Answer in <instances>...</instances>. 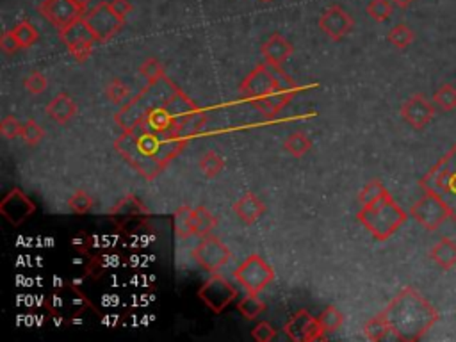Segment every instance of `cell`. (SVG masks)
<instances>
[{
	"mask_svg": "<svg viewBox=\"0 0 456 342\" xmlns=\"http://www.w3.org/2000/svg\"><path fill=\"white\" fill-rule=\"evenodd\" d=\"M189 139L182 134L178 124L164 131H154L145 124L123 131L114 141V150L123 161L147 180L163 173L171 161L186 148Z\"/></svg>",
	"mask_w": 456,
	"mask_h": 342,
	"instance_id": "6da1fadb",
	"label": "cell"
},
{
	"mask_svg": "<svg viewBox=\"0 0 456 342\" xmlns=\"http://www.w3.org/2000/svg\"><path fill=\"white\" fill-rule=\"evenodd\" d=\"M382 314L391 327L392 338L405 342L421 341L441 317L437 308L414 287H403Z\"/></svg>",
	"mask_w": 456,
	"mask_h": 342,
	"instance_id": "7a4b0ae2",
	"label": "cell"
},
{
	"mask_svg": "<svg viewBox=\"0 0 456 342\" xmlns=\"http://www.w3.org/2000/svg\"><path fill=\"white\" fill-rule=\"evenodd\" d=\"M177 86L166 77L159 79L155 82H147L143 91L130 96L125 104H121L120 111L114 114V124L123 131H130L135 125H140L148 112L155 107L166 104V100L177 91Z\"/></svg>",
	"mask_w": 456,
	"mask_h": 342,
	"instance_id": "3957f363",
	"label": "cell"
},
{
	"mask_svg": "<svg viewBox=\"0 0 456 342\" xmlns=\"http://www.w3.org/2000/svg\"><path fill=\"white\" fill-rule=\"evenodd\" d=\"M356 219L376 241L383 242L389 241L399 230V227L406 223L408 214L405 209L396 204L391 192H387L378 200L362 205Z\"/></svg>",
	"mask_w": 456,
	"mask_h": 342,
	"instance_id": "277c9868",
	"label": "cell"
},
{
	"mask_svg": "<svg viewBox=\"0 0 456 342\" xmlns=\"http://www.w3.org/2000/svg\"><path fill=\"white\" fill-rule=\"evenodd\" d=\"M419 185L424 192L444 202L451 219L456 223V143L419 180Z\"/></svg>",
	"mask_w": 456,
	"mask_h": 342,
	"instance_id": "5b68a950",
	"label": "cell"
},
{
	"mask_svg": "<svg viewBox=\"0 0 456 342\" xmlns=\"http://www.w3.org/2000/svg\"><path fill=\"white\" fill-rule=\"evenodd\" d=\"M290 89L298 91L296 82L289 75H286L282 68H275L267 63L257 65V68L252 70V73H248L246 79L239 86L241 96L250 102L273 95L276 91H290Z\"/></svg>",
	"mask_w": 456,
	"mask_h": 342,
	"instance_id": "8992f818",
	"label": "cell"
},
{
	"mask_svg": "<svg viewBox=\"0 0 456 342\" xmlns=\"http://www.w3.org/2000/svg\"><path fill=\"white\" fill-rule=\"evenodd\" d=\"M234 278L250 294H260L275 280V270L260 255H250L234 270Z\"/></svg>",
	"mask_w": 456,
	"mask_h": 342,
	"instance_id": "52a82bcc",
	"label": "cell"
},
{
	"mask_svg": "<svg viewBox=\"0 0 456 342\" xmlns=\"http://www.w3.org/2000/svg\"><path fill=\"white\" fill-rule=\"evenodd\" d=\"M196 296L203 301L214 314H223L232 301L237 300V289L220 273H213L210 278L198 289Z\"/></svg>",
	"mask_w": 456,
	"mask_h": 342,
	"instance_id": "ba28073f",
	"label": "cell"
},
{
	"mask_svg": "<svg viewBox=\"0 0 456 342\" xmlns=\"http://www.w3.org/2000/svg\"><path fill=\"white\" fill-rule=\"evenodd\" d=\"M86 22H88L89 29L93 31L97 43H107L109 39L114 38V34L121 31L125 25V20L114 13L111 4L107 2H100V4L93 6L84 15Z\"/></svg>",
	"mask_w": 456,
	"mask_h": 342,
	"instance_id": "9c48e42d",
	"label": "cell"
},
{
	"mask_svg": "<svg viewBox=\"0 0 456 342\" xmlns=\"http://www.w3.org/2000/svg\"><path fill=\"white\" fill-rule=\"evenodd\" d=\"M193 257L200 268H203L207 273H217L228 261L232 258V254L224 246V242L214 234L205 235L198 241L193 248Z\"/></svg>",
	"mask_w": 456,
	"mask_h": 342,
	"instance_id": "30bf717a",
	"label": "cell"
},
{
	"mask_svg": "<svg viewBox=\"0 0 456 342\" xmlns=\"http://www.w3.org/2000/svg\"><path fill=\"white\" fill-rule=\"evenodd\" d=\"M410 216H412L421 227H424L426 230L429 232L438 230V227L444 223L445 219L451 218L449 209L445 207L444 202L438 197L428 195V192H424V197L412 205Z\"/></svg>",
	"mask_w": 456,
	"mask_h": 342,
	"instance_id": "8fae6325",
	"label": "cell"
},
{
	"mask_svg": "<svg viewBox=\"0 0 456 342\" xmlns=\"http://www.w3.org/2000/svg\"><path fill=\"white\" fill-rule=\"evenodd\" d=\"M283 331L293 342H314L325 338V330L321 328L317 317L310 315L309 310L302 308L296 314L290 315V320L287 321Z\"/></svg>",
	"mask_w": 456,
	"mask_h": 342,
	"instance_id": "7c38bea8",
	"label": "cell"
},
{
	"mask_svg": "<svg viewBox=\"0 0 456 342\" xmlns=\"http://www.w3.org/2000/svg\"><path fill=\"white\" fill-rule=\"evenodd\" d=\"M36 212V204L20 188L11 191L0 202V214L8 219L13 227H20Z\"/></svg>",
	"mask_w": 456,
	"mask_h": 342,
	"instance_id": "4fadbf2b",
	"label": "cell"
},
{
	"mask_svg": "<svg viewBox=\"0 0 456 342\" xmlns=\"http://www.w3.org/2000/svg\"><path fill=\"white\" fill-rule=\"evenodd\" d=\"M355 27V20L349 15L346 9H342L340 6L333 4L328 9L323 11V15L319 16V29L323 31V34L328 36L332 41H340L344 39L349 32Z\"/></svg>",
	"mask_w": 456,
	"mask_h": 342,
	"instance_id": "5bb4252c",
	"label": "cell"
},
{
	"mask_svg": "<svg viewBox=\"0 0 456 342\" xmlns=\"http://www.w3.org/2000/svg\"><path fill=\"white\" fill-rule=\"evenodd\" d=\"M38 13L45 16L58 31L84 16L74 0H43L38 6Z\"/></svg>",
	"mask_w": 456,
	"mask_h": 342,
	"instance_id": "9a60e30c",
	"label": "cell"
},
{
	"mask_svg": "<svg viewBox=\"0 0 456 342\" xmlns=\"http://www.w3.org/2000/svg\"><path fill=\"white\" fill-rule=\"evenodd\" d=\"M435 116V107L424 95L417 93L406 98L401 105V118L415 131H422Z\"/></svg>",
	"mask_w": 456,
	"mask_h": 342,
	"instance_id": "2e32d148",
	"label": "cell"
},
{
	"mask_svg": "<svg viewBox=\"0 0 456 342\" xmlns=\"http://www.w3.org/2000/svg\"><path fill=\"white\" fill-rule=\"evenodd\" d=\"M260 54H262L264 63L275 66V68H282L283 63L294 54V45L282 36L280 32H275L267 38V41L260 46Z\"/></svg>",
	"mask_w": 456,
	"mask_h": 342,
	"instance_id": "e0dca14e",
	"label": "cell"
},
{
	"mask_svg": "<svg viewBox=\"0 0 456 342\" xmlns=\"http://www.w3.org/2000/svg\"><path fill=\"white\" fill-rule=\"evenodd\" d=\"M232 211L244 225H253L266 214V204L257 197L255 192L250 191L244 192L243 197L232 205Z\"/></svg>",
	"mask_w": 456,
	"mask_h": 342,
	"instance_id": "ac0fdd59",
	"label": "cell"
},
{
	"mask_svg": "<svg viewBox=\"0 0 456 342\" xmlns=\"http://www.w3.org/2000/svg\"><path fill=\"white\" fill-rule=\"evenodd\" d=\"M77 102L72 98L70 95H66V93H59L52 98L51 102L45 107V112H47L48 118L52 121H55L58 125H66L70 124L72 119L77 116Z\"/></svg>",
	"mask_w": 456,
	"mask_h": 342,
	"instance_id": "d6986e66",
	"label": "cell"
},
{
	"mask_svg": "<svg viewBox=\"0 0 456 342\" xmlns=\"http://www.w3.org/2000/svg\"><path fill=\"white\" fill-rule=\"evenodd\" d=\"M296 93H298L296 89H290V91H276L273 93V95L257 98V100L252 102V105L257 111L262 112L264 116H275L276 112H280L286 105L290 104V100H293Z\"/></svg>",
	"mask_w": 456,
	"mask_h": 342,
	"instance_id": "ffe728a7",
	"label": "cell"
},
{
	"mask_svg": "<svg viewBox=\"0 0 456 342\" xmlns=\"http://www.w3.org/2000/svg\"><path fill=\"white\" fill-rule=\"evenodd\" d=\"M429 258L444 271L452 270L456 265V242L449 237H442L435 246L429 250Z\"/></svg>",
	"mask_w": 456,
	"mask_h": 342,
	"instance_id": "44dd1931",
	"label": "cell"
},
{
	"mask_svg": "<svg viewBox=\"0 0 456 342\" xmlns=\"http://www.w3.org/2000/svg\"><path fill=\"white\" fill-rule=\"evenodd\" d=\"M59 39H61L66 46L75 45V43L79 41H86V39H95V41H97V38H95L93 31L89 29L84 16L72 22L70 25H66L65 29H61V31H59Z\"/></svg>",
	"mask_w": 456,
	"mask_h": 342,
	"instance_id": "7402d4cb",
	"label": "cell"
},
{
	"mask_svg": "<svg viewBox=\"0 0 456 342\" xmlns=\"http://www.w3.org/2000/svg\"><path fill=\"white\" fill-rule=\"evenodd\" d=\"M164 107H166V111L170 112V114L173 116L177 121L182 118H186V116L193 114V112L200 111V107H198V105L194 104V102L191 100L189 96L182 91L180 88H178L177 91L170 96V98H168L166 104H164Z\"/></svg>",
	"mask_w": 456,
	"mask_h": 342,
	"instance_id": "603a6c76",
	"label": "cell"
},
{
	"mask_svg": "<svg viewBox=\"0 0 456 342\" xmlns=\"http://www.w3.org/2000/svg\"><path fill=\"white\" fill-rule=\"evenodd\" d=\"M216 227L217 219L209 209L203 207V205L193 209V234L196 235L198 239L205 237V235H210Z\"/></svg>",
	"mask_w": 456,
	"mask_h": 342,
	"instance_id": "cb8c5ba5",
	"label": "cell"
},
{
	"mask_svg": "<svg viewBox=\"0 0 456 342\" xmlns=\"http://www.w3.org/2000/svg\"><path fill=\"white\" fill-rule=\"evenodd\" d=\"M173 228L175 234L180 241H186L193 234V207L189 205H182L175 211L173 214Z\"/></svg>",
	"mask_w": 456,
	"mask_h": 342,
	"instance_id": "d4e9b609",
	"label": "cell"
},
{
	"mask_svg": "<svg viewBox=\"0 0 456 342\" xmlns=\"http://www.w3.org/2000/svg\"><path fill=\"white\" fill-rule=\"evenodd\" d=\"M363 335H366L369 341H375V342L392 338L391 327H389V323H387V320L383 317L382 312L366 323V327H363Z\"/></svg>",
	"mask_w": 456,
	"mask_h": 342,
	"instance_id": "484cf974",
	"label": "cell"
},
{
	"mask_svg": "<svg viewBox=\"0 0 456 342\" xmlns=\"http://www.w3.org/2000/svg\"><path fill=\"white\" fill-rule=\"evenodd\" d=\"M237 310L239 314L243 315L244 320L248 321H255L264 310H266V303L259 298V294H250L248 292V296L241 298L237 301Z\"/></svg>",
	"mask_w": 456,
	"mask_h": 342,
	"instance_id": "4316f807",
	"label": "cell"
},
{
	"mask_svg": "<svg viewBox=\"0 0 456 342\" xmlns=\"http://www.w3.org/2000/svg\"><path fill=\"white\" fill-rule=\"evenodd\" d=\"M310 148H312V139L305 132H294L283 141V150L293 157H303L305 154H309Z\"/></svg>",
	"mask_w": 456,
	"mask_h": 342,
	"instance_id": "83f0119b",
	"label": "cell"
},
{
	"mask_svg": "<svg viewBox=\"0 0 456 342\" xmlns=\"http://www.w3.org/2000/svg\"><path fill=\"white\" fill-rule=\"evenodd\" d=\"M198 166H200L201 173H203L205 177L214 178V177H217V175H220L221 171H223L224 166H227V162H224V159L221 157V155L217 154V152L209 150V152H205V154L201 155Z\"/></svg>",
	"mask_w": 456,
	"mask_h": 342,
	"instance_id": "f1b7e54d",
	"label": "cell"
},
{
	"mask_svg": "<svg viewBox=\"0 0 456 342\" xmlns=\"http://www.w3.org/2000/svg\"><path fill=\"white\" fill-rule=\"evenodd\" d=\"M11 31L13 34H15V38L18 39L22 48H31V46L36 45L39 39L38 29H36L29 20H22V22H18Z\"/></svg>",
	"mask_w": 456,
	"mask_h": 342,
	"instance_id": "f546056e",
	"label": "cell"
},
{
	"mask_svg": "<svg viewBox=\"0 0 456 342\" xmlns=\"http://www.w3.org/2000/svg\"><path fill=\"white\" fill-rule=\"evenodd\" d=\"M317 321H319L321 328L325 330V334H333V331L339 330V328L342 327V323H344V314H342L335 305H328V307L319 314Z\"/></svg>",
	"mask_w": 456,
	"mask_h": 342,
	"instance_id": "4dcf8cb0",
	"label": "cell"
},
{
	"mask_svg": "<svg viewBox=\"0 0 456 342\" xmlns=\"http://www.w3.org/2000/svg\"><path fill=\"white\" fill-rule=\"evenodd\" d=\"M414 38V31H412V27L406 25V23H398V25H394V27L389 31V34H387V39H389L396 48H406V46L412 45Z\"/></svg>",
	"mask_w": 456,
	"mask_h": 342,
	"instance_id": "1f68e13d",
	"label": "cell"
},
{
	"mask_svg": "<svg viewBox=\"0 0 456 342\" xmlns=\"http://www.w3.org/2000/svg\"><path fill=\"white\" fill-rule=\"evenodd\" d=\"M105 98L111 104H125L130 98V88L123 81H120V79H112L105 86Z\"/></svg>",
	"mask_w": 456,
	"mask_h": 342,
	"instance_id": "d6a6232c",
	"label": "cell"
},
{
	"mask_svg": "<svg viewBox=\"0 0 456 342\" xmlns=\"http://www.w3.org/2000/svg\"><path fill=\"white\" fill-rule=\"evenodd\" d=\"M68 207H70V211L77 216L88 214V212L93 211L95 200L91 195H88L86 191L79 189V191L74 192V197L68 200Z\"/></svg>",
	"mask_w": 456,
	"mask_h": 342,
	"instance_id": "836d02e7",
	"label": "cell"
},
{
	"mask_svg": "<svg viewBox=\"0 0 456 342\" xmlns=\"http://www.w3.org/2000/svg\"><path fill=\"white\" fill-rule=\"evenodd\" d=\"M433 102L442 109V111H452L456 109V88L452 84H442L433 95Z\"/></svg>",
	"mask_w": 456,
	"mask_h": 342,
	"instance_id": "e575fe53",
	"label": "cell"
},
{
	"mask_svg": "<svg viewBox=\"0 0 456 342\" xmlns=\"http://www.w3.org/2000/svg\"><path fill=\"white\" fill-rule=\"evenodd\" d=\"M392 11H394L392 0H371L368 8H366V13L378 23H383L391 18Z\"/></svg>",
	"mask_w": 456,
	"mask_h": 342,
	"instance_id": "d590c367",
	"label": "cell"
},
{
	"mask_svg": "<svg viewBox=\"0 0 456 342\" xmlns=\"http://www.w3.org/2000/svg\"><path fill=\"white\" fill-rule=\"evenodd\" d=\"M20 138H22V141H24L25 145L36 146L43 138H45V131H43V127L36 121V119H27V121L22 125Z\"/></svg>",
	"mask_w": 456,
	"mask_h": 342,
	"instance_id": "8d00e7d4",
	"label": "cell"
},
{
	"mask_svg": "<svg viewBox=\"0 0 456 342\" xmlns=\"http://www.w3.org/2000/svg\"><path fill=\"white\" fill-rule=\"evenodd\" d=\"M387 192H389V189L385 188V184H383L382 180H371L369 184H366L362 188V191H360L358 195V202L360 205L371 204V202L378 200L380 197H383Z\"/></svg>",
	"mask_w": 456,
	"mask_h": 342,
	"instance_id": "74e56055",
	"label": "cell"
},
{
	"mask_svg": "<svg viewBox=\"0 0 456 342\" xmlns=\"http://www.w3.org/2000/svg\"><path fill=\"white\" fill-rule=\"evenodd\" d=\"M141 77L147 82H155L159 79L166 77V72H164V66L161 65V61L155 58H148L143 65L140 66Z\"/></svg>",
	"mask_w": 456,
	"mask_h": 342,
	"instance_id": "f35d334b",
	"label": "cell"
},
{
	"mask_svg": "<svg viewBox=\"0 0 456 342\" xmlns=\"http://www.w3.org/2000/svg\"><path fill=\"white\" fill-rule=\"evenodd\" d=\"M24 88L25 91L31 93V95H41V93L48 88V81L41 72H31L27 77L24 79Z\"/></svg>",
	"mask_w": 456,
	"mask_h": 342,
	"instance_id": "ab89813d",
	"label": "cell"
},
{
	"mask_svg": "<svg viewBox=\"0 0 456 342\" xmlns=\"http://www.w3.org/2000/svg\"><path fill=\"white\" fill-rule=\"evenodd\" d=\"M95 45H97V41H95V39H86V41H79V43H75V45L66 46V48H68V52L74 55L75 61L84 63L91 58Z\"/></svg>",
	"mask_w": 456,
	"mask_h": 342,
	"instance_id": "60d3db41",
	"label": "cell"
},
{
	"mask_svg": "<svg viewBox=\"0 0 456 342\" xmlns=\"http://www.w3.org/2000/svg\"><path fill=\"white\" fill-rule=\"evenodd\" d=\"M276 330L275 327L267 321H260L257 323V327L252 330V338L257 342H271L276 338Z\"/></svg>",
	"mask_w": 456,
	"mask_h": 342,
	"instance_id": "b9f144b4",
	"label": "cell"
},
{
	"mask_svg": "<svg viewBox=\"0 0 456 342\" xmlns=\"http://www.w3.org/2000/svg\"><path fill=\"white\" fill-rule=\"evenodd\" d=\"M22 125L15 116H6L2 121H0V134L4 136L6 139H15L20 138V132H22Z\"/></svg>",
	"mask_w": 456,
	"mask_h": 342,
	"instance_id": "7bdbcfd3",
	"label": "cell"
},
{
	"mask_svg": "<svg viewBox=\"0 0 456 342\" xmlns=\"http://www.w3.org/2000/svg\"><path fill=\"white\" fill-rule=\"evenodd\" d=\"M0 48H2V52L6 55H13L18 51H22V46H20L18 39L15 38L13 31H6L4 34L0 36Z\"/></svg>",
	"mask_w": 456,
	"mask_h": 342,
	"instance_id": "ee69618b",
	"label": "cell"
},
{
	"mask_svg": "<svg viewBox=\"0 0 456 342\" xmlns=\"http://www.w3.org/2000/svg\"><path fill=\"white\" fill-rule=\"evenodd\" d=\"M109 4L114 9V13H116L118 16H121L123 20H127V16L130 15L132 11L130 0H109Z\"/></svg>",
	"mask_w": 456,
	"mask_h": 342,
	"instance_id": "f6af8a7d",
	"label": "cell"
},
{
	"mask_svg": "<svg viewBox=\"0 0 456 342\" xmlns=\"http://www.w3.org/2000/svg\"><path fill=\"white\" fill-rule=\"evenodd\" d=\"M75 4H77V8L81 9L82 15H86V13L89 11V4H91V0H74Z\"/></svg>",
	"mask_w": 456,
	"mask_h": 342,
	"instance_id": "bcb514c9",
	"label": "cell"
},
{
	"mask_svg": "<svg viewBox=\"0 0 456 342\" xmlns=\"http://www.w3.org/2000/svg\"><path fill=\"white\" fill-rule=\"evenodd\" d=\"M392 2H394L399 9H406L412 2H414V0H392Z\"/></svg>",
	"mask_w": 456,
	"mask_h": 342,
	"instance_id": "7dc6e473",
	"label": "cell"
},
{
	"mask_svg": "<svg viewBox=\"0 0 456 342\" xmlns=\"http://www.w3.org/2000/svg\"><path fill=\"white\" fill-rule=\"evenodd\" d=\"M260 2H264V4H269V2H273V0H260Z\"/></svg>",
	"mask_w": 456,
	"mask_h": 342,
	"instance_id": "c3c4849f",
	"label": "cell"
}]
</instances>
